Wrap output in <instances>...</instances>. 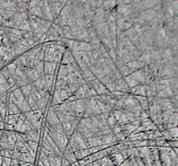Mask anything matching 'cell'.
<instances>
[{"mask_svg": "<svg viewBox=\"0 0 178 166\" xmlns=\"http://www.w3.org/2000/svg\"><path fill=\"white\" fill-rule=\"evenodd\" d=\"M54 82H56V75H47L45 76V88L49 91L50 88L53 86Z\"/></svg>", "mask_w": 178, "mask_h": 166, "instance_id": "19", "label": "cell"}, {"mask_svg": "<svg viewBox=\"0 0 178 166\" xmlns=\"http://www.w3.org/2000/svg\"><path fill=\"white\" fill-rule=\"evenodd\" d=\"M111 131H112L113 135H115V134H117V133H120L121 131H122V128H121V126L118 125V123H116V125H115V126L111 129Z\"/></svg>", "mask_w": 178, "mask_h": 166, "instance_id": "47", "label": "cell"}, {"mask_svg": "<svg viewBox=\"0 0 178 166\" xmlns=\"http://www.w3.org/2000/svg\"><path fill=\"white\" fill-rule=\"evenodd\" d=\"M5 69L9 72V74L11 75V77H13L14 74H15V72H16V68H17V66H16L15 63H14L13 61H12V62L8 63L7 65L5 66Z\"/></svg>", "mask_w": 178, "mask_h": 166, "instance_id": "34", "label": "cell"}, {"mask_svg": "<svg viewBox=\"0 0 178 166\" xmlns=\"http://www.w3.org/2000/svg\"><path fill=\"white\" fill-rule=\"evenodd\" d=\"M65 2L66 1H48V5L50 7V11H51V14L53 16V19L60 15Z\"/></svg>", "mask_w": 178, "mask_h": 166, "instance_id": "1", "label": "cell"}, {"mask_svg": "<svg viewBox=\"0 0 178 166\" xmlns=\"http://www.w3.org/2000/svg\"><path fill=\"white\" fill-rule=\"evenodd\" d=\"M68 165H70V162H68L66 159H64V158H62V161H61V166H68Z\"/></svg>", "mask_w": 178, "mask_h": 166, "instance_id": "54", "label": "cell"}, {"mask_svg": "<svg viewBox=\"0 0 178 166\" xmlns=\"http://www.w3.org/2000/svg\"><path fill=\"white\" fill-rule=\"evenodd\" d=\"M9 95H10V92H7V93H5V94L0 95V101L5 103V106L9 104Z\"/></svg>", "mask_w": 178, "mask_h": 166, "instance_id": "44", "label": "cell"}, {"mask_svg": "<svg viewBox=\"0 0 178 166\" xmlns=\"http://www.w3.org/2000/svg\"><path fill=\"white\" fill-rule=\"evenodd\" d=\"M74 40H77V42H83V43L90 44L91 40H90V37H89V34H88V32H86V30L84 29L81 33L79 34V35H77L76 37L74 38Z\"/></svg>", "mask_w": 178, "mask_h": 166, "instance_id": "20", "label": "cell"}, {"mask_svg": "<svg viewBox=\"0 0 178 166\" xmlns=\"http://www.w3.org/2000/svg\"><path fill=\"white\" fill-rule=\"evenodd\" d=\"M93 162H94V159H93L92 155H89V157H86V158H83V159L79 160L78 163L80 166H86V165H90Z\"/></svg>", "mask_w": 178, "mask_h": 166, "instance_id": "33", "label": "cell"}, {"mask_svg": "<svg viewBox=\"0 0 178 166\" xmlns=\"http://www.w3.org/2000/svg\"><path fill=\"white\" fill-rule=\"evenodd\" d=\"M44 54H45V52H44L43 50H40V52H38V53L35 56V58H34V60L43 61V62H44Z\"/></svg>", "mask_w": 178, "mask_h": 166, "instance_id": "48", "label": "cell"}, {"mask_svg": "<svg viewBox=\"0 0 178 166\" xmlns=\"http://www.w3.org/2000/svg\"><path fill=\"white\" fill-rule=\"evenodd\" d=\"M62 158L63 157H59V155H56L54 153H52L51 155H49L48 159H49L50 166H61Z\"/></svg>", "mask_w": 178, "mask_h": 166, "instance_id": "23", "label": "cell"}, {"mask_svg": "<svg viewBox=\"0 0 178 166\" xmlns=\"http://www.w3.org/2000/svg\"><path fill=\"white\" fill-rule=\"evenodd\" d=\"M17 108H18V110L21 111V113H24V114H26V113L31 111V108L29 107V104H28V102L26 101V99L23 101V102H21L19 104H18Z\"/></svg>", "mask_w": 178, "mask_h": 166, "instance_id": "28", "label": "cell"}, {"mask_svg": "<svg viewBox=\"0 0 178 166\" xmlns=\"http://www.w3.org/2000/svg\"><path fill=\"white\" fill-rule=\"evenodd\" d=\"M18 118H19V114H13V115H8L5 119H3V123H8V125H12L14 126L16 123H17Z\"/></svg>", "mask_w": 178, "mask_h": 166, "instance_id": "27", "label": "cell"}, {"mask_svg": "<svg viewBox=\"0 0 178 166\" xmlns=\"http://www.w3.org/2000/svg\"><path fill=\"white\" fill-rule=\"evenodd\" d=\"M109 166H115V165H113V164H112V165H109Z\"/></svg>", "mask_w": 178, "mask_h": 166, "instance_id": "61", "label": "cell"}, {"mask_svg": "<svg viewBox=\"0 0 178 166\" xmlns=\"http://www.w3.org/2000/svg\"><path fill=\"white\" fill-rule=\"evenodd\" d=\"M96 96H97L96 92H95L92 88H89L88 91H86V97H84V99L86 98H93V97H96Z\"/></svg>", "mask_w": 178, "mask_h": 166, "instance_id": "45", "label": "cell"}, {"mask_svg": "<svg viewBox=\"0 0 178 166\" xmlns=\"http://www.w3.org/2000/svg\"><path fill=\"white\" fill-rule=\"evenodd\" d=\"M31 88H32L31 83H29V84H27V85L21 88V94H23V96L25 97V99H27L28 96L30 95V93H31Z\"/></svg>", "mask_w": 178, "mask_h": 166, "instance_id": "32", "label": "cell"}, {"mask_svg": "<svg viewBox=\"0 0 178 166\" xmlns=\"http://www.w3.org/2000/svg\"><path fill=\"white\" fill-rule=\"evenodd\" d=\"M32 85L36 88V90L40 92L42 90H46L45 88V76L44 77H40L36 81H34L33 83H31Z\"/></svg>", "mask_w": 178, "mask_h": 166, "instance_id": "17", "label": "cell"}, {"mask_svg": "<svg viewBox=\"0 0 178 166\" xmlns=\"http://www.w3.org/2000/svg\"><path fill=\"white\" fill-rule=\"evenodd\" d=\"M5 66V61L2 60V59L0 58V69H2L3 67Z\"/></svg>", "mask_w": 178, "mask_h": 166, "instance_id": "56", "label": "cell"}, {"mask_svg": "<svg viewBox=\"0 0 178 166\" xmlns=\"http://www.w3.org/2000/svg\"><path fill=\"white\" fill-rule=\"evenodd\" d=\"M86 144H88V148H91V147H99L102 146V139H100L99 136H94L91 137V139H86Z\"/></svg>", "mask_w": 178, "mask_h": 166, "instance_id": "15", "label": "cell"}, {"mask_svg": "<svg viewBox=\"0 0 178 166\" xmlns=\"http://www.w3.org/2000/svg\"><path fill=\"white\" fill-rule=\"evenodd\" d=\"M74 155H75V157H76L77 161H79V160L83 159V158L91 155V152H90V150H89V148H86V149H81V150L75 151Z\"/></svg>", "mask_w": 178, "mask_h": 166, "instance_id": "21", "label": "cell"}, {"mask_svg": "<svg viewBox=\"0 0 178 166\" xmlns=\"http://www.w3.org/2000/svg\"><path fill=\"white\" fill-rule=\"evenodd\" d=\"M63 158L67 160V161L70 162V164H72V163H74V162L77 161L74 152H73L72 150H70L68 148H65V150L63 151Z\"/></svg>", "mask_w": 178, "mask_h": 166, "instance_id": "22", "label": "cell"}, {"mask_svg": "<svg viewBox=\"0 0 178 166\" xmlns=\"http://www.w3.org/2000/svg\"><path fill=\"white\" fill-rule=\"evenodd\" d=\"M98 162H99L100 166H109V165H112L113 164L109 155L108 157H105V158H102V159H100Z\"/></svg>", "mask_w": 178, "mask_h": 166, "instance_id": "39", "label": "cell"}, {"mask_svg": "<svg viewBox=\"0 0 178 166\" xmlns=\"http://www.w3.org/2000/svg\"><path fill=\"white\" fill-rule=\"evenodd\" d=\"M10 165H11V159L10 158H3L1 166H10Z\"/></svg>", "mask_w": 178, "mask_h": 166, "instance_id": "51", "label": "cell"}, {"mask_svg": "<svg viewBox=\"0 0 178 166\" xmlns=\"http://www.w3.org/2000/svg\"><path fill=\"white\" fill-rule=\"evenodd\" d=\"M26 137H27V141H33L35 143H40L41 141V133H38L37 131L35 130H31L29 132L26 133Z\"/></svg>", "mask_w": 178, "mask_h": 166, "instance_id": "13", "label": "cell"}, {"mask_svg": "<svg viewBox=\"0 0 178 166\" xmlns=\"http://www.w3.org/2000/svg\"><path fill=\"white\" fill-rule=\"evenodd\" d=\"M177 125H178V113H172L167 123V130L172 128H175V127H177Z\"/></svg>", "mask_w": 178, "mask_h": 166, "instance_id": "14", "label": "cell"}, {"mask_svg": "<svg viewBox=\"0 0 178 166\" xmlns=\"http://www.w3.org/2000/svg\"><path fill=\"white\" fill-rule=\"evenodd\" d=\"M38 5L42 9V13H43V19L48 20L50 23H53V16L50 11V7L48 5V1H38Z\"/></svg>", "mask_w": 178, "mask_h": 166, "instance_id": "2", "label": "cell"}, {"mask_svg": "<svg viewBox=\"0 0 178 166\" xmlns=\"http://www.w3.org/2000/svg\"><path fill=\"white\" fill-rule=\"evenodd\" d=\"M83 113H84L83 100H82V99H80V100H76L74 102V116L79 117V118H82Z\"/></svg>", "mask_w": 178, "mask_h": 166, "instance_id": "3", "label": "cell"}, {"mask_svg": "<svg viewBox=\"0 0 178 166\" xmlns=\"http://www.w3.org/2000/svg\"><path fill=\"white\" fill-rule=\"evenodd\" d=\"M145 64L142 63V62H140V61H132V62H129L128 64H126V66L129 68V70H130V72L132 74V72H134L135 70H139L141 69V68L144 67Z\"/></svg>", "mask_w": 178, "mask_h": 166, "instance_id": "9", "label": "cell"}, {"mask_svg": "<svg viewBox=\"0 0 178 166\" xmlns=\"http://www.w3.org/2000/svg\"><path fill=\"white\" fill-rule=\"evenodd\" d=\"M13 62L15 63V65L17 66V67H26V66H27V60H26V58L23 54L16 56L13 60Z\"/></svg>", "mask_w": 178, "mask_h": 166, "instance_id": "25", "label": "cell"}, {"mask_svg": "<svg viewBox=\"0 0 178 166\" xmlns=\"http://www.w3.org/2000/svg\"><path fill=\"white\" fill-rule=\"evenodd\" d=\"M25 75H26V77H27V79H28V81H29V83H33L34 81H36L38 78H40L38 74L33 69V68L25 67Z\"/></svg>", "mask_w": 178, "mask_h": 166, "instance_id": "8", "label": "cell"}, {"mask_svg": "<svg viewBox=\"0 0 178 166\" xmlns=\"http://www.w3.org/2000/svg\"><path fill=\"white\" fill-rule=\"evenodd\" d=\"M167 144L170 148H178V141H169Z\"/></svg>", "mask_w": 178, "mask_h": 166, "instance_id": "50", "label": "cell"}, {"mask_svg": "<svg viewBox=\"0 0 178 166\" xmlns=\"http://www.w3.org/2000/svg\"><path fill=\"white\" fill-rule=\"evenodd\" d=\"M90 166H100V164H99V162L98 161H94L93 163L90 164Z\"/></svg>", "mask_w": 178, "mask_h": 166, "instance_id": "57", "label": "cell"}, {"mask_svg": "<svg viewBox=\"0 0 178 166\" xmlns=\"http://www.w3.org/2000/svg\"><path fill=\"white\" fill-rule=\"evenodd\" d=\"M19 30H21V31H25V32L31 31V28H30V24H29V19L24 20L23 23L21 24V26H19Z\"/></svg>", "mask_w": 178, "mask_h": 166, "instance_id": "36", "label": "cell"}, {"mask_svg": "<svg viewBox=\"0 0 178 166\" xmlns=\"http://www.w3.org/2000/svg\"><path fill=\"white\" fill-rule=\"evenodd\" d=\"M12 151L13 150H10V149H1L0 150V157L2 158H12Z\"/></svg>", "mask_w": 178, "mask_h": 166, "instance_id": "41", "label": "cell"}, {"mask_svg": "<svg viewBox=\"0 0 178 166\" xmlns=\"http://www.w3.org/2000/svg\"><path fill=\"white\" fill-rule=\"evenodd\" d=\"M37 2L38 1H36V0H34V1H29V3H28V11L33 9L34 7H36V5H37Z\"/></svg>", "mask_w": 178, "mask_h": 166, "instance_id": "52", "label": "cell"}, {"mask_svg": "<svg viewBox=\"0 0 178 166\" xmlns=\"http://www.w3.org/2000/svg\"><path fill=\"white\" fill-rule=\"evenodd\" d=\"M58 64L53 62H44V75H56L57 69H58Z\"/></svg>", "mask_w": 178, "mask_h": 166, "instance_id": "4", "label": "cell"}, {"mask_svg": "<svg viewBox=\"0 0 178 166\" xmlns=\"http://www.w3.org/2000/svg\"><path fill=\"white\" fill-rule=\"evenodd\" d=\"M27 143V145L29 146V148L31 149V150H33L34 152H36L37 153V151H38V143H35V142H33V141H27L26 142Z\"/></svg>", "mask_w": 178, "mask_h": 166, "instance_id": "38", "label": "cell"}, {"mask_svg": "<svg viewBox=\"0 0 178 166\" xmlns=\"http://www.w3.org/2000/svg\"><path fill=\"white\" fill-rule=\"evenodd\" d=\"M68 166H70V165H68Z\"/></svg>", "mask_w": 178, "mask_h": 166, "instance_id": "63", "label": "cell"}, {"mask_svg": "<svg viewBox=\"0 0 178 166\" xmlns=\"http://www.w3.org/2000/svg\"><path fill=\"white\" fill-rule=\"evenodd\" d=\"M107 123H108V126H109V128L110 129H112L113 127H114L115 125L117 123V121L115 120L114 116H113V114L111 112H110V114H109L108 118H107Z\"/></svg>", "mask_w": 178, "mask_h": 166, "instance_id": "37", "label": "cell"}, {"mask_svg": "<svg viewBox=\"0 0 178 166\" xmlns=\"http://www.w3.org/2000/svg\"><path fill=\"white\" fill-rule=\"evenodd\" d=\"M5 83H8L7 80H5V77H3L2 75L0 74V85H1V84H5Z\"/></svg>", "mask_w": 178, "mask_h": 166, "instance_id": "55", "label": "cell"}, {"mask_svg": "<svg viewBox=\"0 0 178 166\" xmlns=\"http://www.w3.org/2000/svg\"><path fill=\"white\" fill-rule=\"evenodd\" d=\"M10 85L8 84V83H5V84H1L0 85V95H2V94H5V93H7V92H9L10 91Z\"/></svg>", "mask_w": 178, "mask_h": 166, "instance_id": "46", "label": "cell"}, {"mask_svg": "<svg viewBox=\"0 0 178 166\" xmlns=\"http://www.w3.org/2000/svg\"><path fill=\"white\" fill-rule=\"evenodd\" d=\"M169 132H170V134H171V136L173 137V141H178V129H177V127L169 129Z\"/></svg>", "mask_w": 178, "mask_h": 166, "instance_id": "43", "label": "cell"}, {"mask_svg": "<svg viewBox=\"0 0 178 166\" xmlns=\"http://www.w3.org/2000/svg\"><path fill=\"white\" fill-rule=\"evenodd\" d=\"M8 115H9V113H8V106H5V103L0 101V117L5 119Z\"/></svg>", "mask_w": 178, "mask_h": 166, "instance_id": "35", "label": "cell"}, {"mask_svg": "<svg viewBox=\"0 0 178 166\" xmlns=\"http://www.w3.org/2000/svg\"><path fill=\"white\" fill-rule=\"evenodd\" d=\"M28 166H34V164H30V165H28Z\"/></svg>", "mask_w": 178, "mask_h": 166, "instance_id": "60", "label": "cell"}, {"mask_svg": "<svg viewBox=\"0 0 178 166\" xmlns=\"http://www.w3.org/2000/svg\"><path fill=\"white\" fill-rule=\"evenodd\" d=\"M118 72H120V74L122 75V77L124 78V77H127V76H129V75L131 74L130 72V70H129V68L127 67L126 65H123L122 67L118 69Z\"/></svg>", "mask_w": 178, "mask_h": 166, "instance_id": "40", "label": "cell"}, {"mask_svg": "<svg viewBox=\"0 0 178 166\" xmlns=\"http://www.w3.org/2000/svg\"><path fill=\"white\" fill-rule=\"evenodd\" d=\"M156 15H157V13H156V12L154 11L153 9L146 10V11H143V12H141V13L139 14V16H140V17L142 18V19L144 20L146 24L150 23L151 20H153L154 18L156 17Z\"/></svg>", "mask_w": 178, "mask_h": 166, "instance_id": "6", "label": "cell"}, {"mask_svg": "<svg viewBox=\"0 0 178 166\" xmlns=\"http://www.w3.org/2000/svg\"><path fill=\"white\" fill-rule=\"evenodd\" d=\"M89 88V85L88 84H83V85H80L79 86V88L76 91V93L74 94V96L76 97L77 100H80V99H84V97H86V91H88Z\"/></svg>", "mask_w": 178, "mask_h": 166, "instance_id": "10", "label": "cell"}, {"mask_svg": "<svg viewBox=\"0 0 178 166\" xmlns=\"http://www.w3.org/2000/svg\"><path fill=\"white\" fill-rule=\"evenodd\" d=\"M129 94L133 95V96H142L145 97V86L144 85H137L134 88L129 90Z\"/></svg>", "mask_w": 178, "mask_h": 166, "instance_id": "12", "label": "cell"}, {"mask_svg": "<svg viewBox=\"0 0 178 166\" xmlns=\"http://www.w3.org/2000/svg\"><path fill=\"white\" fill-rule=\"evenodd\" d=\"M73 62H75L74 60V56H73L72 52L70 50H65V52L63 53L62 56V60H61V63L62 65H68V64H72Z\"/></svg>", "mask_w": 178, "mask_h": 166, "instance_id": "11", "label": "cell"}, {"mask_svg": "<svg viewBox=\"0 0 178 166\" xmlns=\"http://www.w3.org/2000/svg\"><path fill=\"white\" fill-rule=\"evenodd\" d=\"M129 76H130L134 81H137L139 84L145 85V77H144V70H143V68H141V69H139V70H135L134 72L130 74Z\"/></svg>", "mask_w": 178, "mask_h": 166, "instance_id": "5", "label": "cell"}, {"mask_svg": "<svg viewBox=\"0 0 178 166\" xmlns=\"http://www.w3.org/2000/svg\"><path fill=\"white\" fill-rule=\"evenodd\" d=\"M8 113H9V115L21 114V111L18 110L17 106H15L14 103H9V104H8Z\"/></svg>", "mask_w": 178, "mask_h": 166, "instance_id": "31", "label": "cell"}, {"mask_svg": "<svg viewBox=\"0 0 178 166\" xmlns=\"http://www.w3.org/2000/svg\"><path fill=\"white\" fill-rule=\"evenodd\" d=\"M86 166H90V165H86Z\"/></svg>", "mask_w": 178, "mask_h": 166, "instance_id": "62", "label": "cell"}, {"mask_svg": "<svg viewBox=\"0 0 178 166\" xmlns=\"http://www.w3.org/2000/svg\"><path fill=\"white\" fill-rule=\"evenodd\" d=\"M141 127L143 129V132H147V131H155L157 130V127L154 125V123L149 118L143 119L141 120Z\"/></svg>", "mask_w": 178, "mask_h": 166, "instance_id": "7", "label": "cell"}, {"mask_svg": "<svg viewBox=\"0 0 178 166\" xmlns=\"http://www.w3.org/2000/svg\"><path fill=\"white\" fill-rule=\"evenodd\" d=\"M42 147H43V148H45L46 150H48V151H50V152H52L51 148H50V146H49V144H48L44 139H42Z\"/></svg>", "mask_w": 178, "mask_h": 166, "instance_id": "49", "label": "cell"}, {"mask_svg": "<svg viewBox=\"0 0 178 166\" xmlns=\"http://www.w3.org/2000/svg\"><path fill=\"white\" fill-rule=\"evenodd\" d=\"M31 130H33V128H32V126H31V123H30L29 121L26 119V120L24 121L23 126H21V131H19L18 133H23V134H26V133L29 132V131H31Z\"/></svg>", "mask_w": 178, "mask_h": 166, "instance_id": "30", "label": "cell"}, {"mask_svg": "<svg viewBox=\"0 0 178 166\" xmlns=\"http://www.w3.org/2000/svg\"><path fill=\"white\" fill-rule=\"evenodd\" d=\"M12 95L14 96V98L16 99V106H18L21 102H23L24 100H25V97L23 96V94H21V88H16V90L12 91Z\"/></svg>", "mask_w": 178, "mask_h": 166, "instance_id": "24", "label": "cell"}, {"mask_svg": "<svg viewBox=\"0 0 178 166\" xmlns=\"http://www.w3.org/2000/svg\"><path fill=\"white\" fill-rule=\"evenodd\" d=\"M33 69L35 70L38 74L40 77H44V62L43 61H36L34 60V65H33Z\"/></svg>", "mask_w": 178, "mask_h": 166, "instance_id": "16", "label": "cell"}, {"mask_svg": "<svg viewBox=\"0 0 178 166\" xmlns=\"http://www.w3.org/2000/svg\"><path fill=\"white\" fill-rule=\"evenodd\" d=\"M86 32H88V34H89V37H90V40H92V38H95V37H98L97 36V34H96V31L94 30V28L91 26V27H89V28H86Z\"/></svg>", "mask_w": 178, "mask_h": 166, "instance_id": "42", "label": "cell"}, {"mask_svg": "<svg viewBox=\"0 0 178 166\" xmlns=\"http://www.w3.org/2000/svg\"><path fill=\"white\" fill-rule=\"evenodd\" d=\"M70 166H80V165H79L78 161H76V162H74V163L70 164Z\"/></svg>", "mask_w": 178, "mask_h": 166, "instance_id": "58", "label": "cell"}, {"mask_svg": "<svg viewBox=\"0 0 178 166\" xmlns=\"http://www.w3.org/2000/svg\"><path fill=\"white\" fill-rule=\"evenodd\" d=\"M2 159H3L2 157H0V166H1V164H2Z\"/></svg>", "mask_w": 178, "mask_h": 166, "instance_id": "59", "label": "cell"}, {"mask_svg": "<svg viewBox=\"0 0 178 166\" xmlns=\"http://www.w3.org/2000/svg\"><path fill=\"white\" fill-rule=\"evenodd\" d=\"M116 8V1L111 0V1H102V10L105 12L112 11Z\"/></svg>", "mask_w": 178, "mask_h": 166, "instance_id": "26", "label": "cell"}, {"mask_svg": "<svg viewBox=\"0 0 178 166\" xmlns=\"http://www.w3.org/2000/svg\"><path fill=\"white\" fill-rule=\"evenodd\" d=\"M5 131H14V126H12V125H8V123H5Z\"/></svg>", "mask_w": 178, "mask_h": 166, "instance_id": "53", "label": "cell"}, {"mask_svg": "<svg viewBox=\"0 0 178 166\" xmlns=\"http://www.w3.org/2000/svg\"><path fill=\"white\" fill-rule=\"evenodd\" d=\"M28 3H29V1H25V0H17V1H16V5H17V13L28 12Z\"/></svg>", "mask_w": 178, "mask_h": 166, "instance_id": "18", "label": "cell"}, {"mask_svg": "<svg viewBox=\"0 0 178 166\" xmlns=\"http://www.w3.org/2000/svg\"><path fill=\"white\" fill-rule=\"evenodd\" d=\"M138 149V155L140 158L141 160L145 159L149 155V151H148V147H140V148H137Z\"/></svg>", "mask_w": 178, "mask_h": 166, "instance_id": "29", "label": "cell"}]
</instances>
